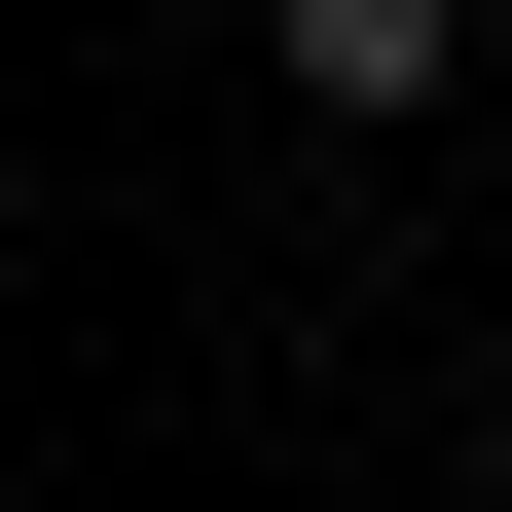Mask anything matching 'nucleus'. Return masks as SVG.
<instances>
[{"label": "nucleus", "instance_id": "obj_1", "mask_svg": "<svg viewBox=\"0 0 512 512\" xmlns=\"http://www.w3.org/2000/svg\"><path fill=\"white\" fill-rule=\"evenodd\" d=\"M476 74V0H293V110H439Z\"/></svg>", "mask_w": 512, "mask_h": 512}, {"label": "nucleus", "instance_id": "obj_2", "mask_svg": "<svg viewBox=\"0 0 512 512\" xmlns=\"http://www.w3.org/2000/svg\"><path fill=\"white\" fill-rule=\"evenodd\" d=\"M476 512H512V476H476Z\"/></svg>", "mask_w": 512, "mask_h": 512}]
</instances>
